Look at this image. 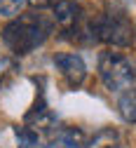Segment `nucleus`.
I'll return each mask as SVG.
<instances>
[{"label":"nucleus","instance_id":"1","mask_svg":"<svg viewBox=\"0 0 136 148\" xmlns=\"http://www.w3.org/2000/svg\"><path fill=\"white\" fill-rule=\"evenodd\" d=\"M54 28V21L45 14H19L3 28V42L19 57L38 49Z\"/></svg>","mask_w":136,"mask_h":148},{"label":"nucleus","instance_id":"2","mask_svg":"<svg viewBox=\"0 0 136 148\" xmlns=\"http://www.w3.org/2000/svg\"><path fill=\"white\" fill-rule=\"evenodd\" d=\"M99 78L106 85V89L124 92V89L134 87L136 68L131 66V61L124 57L122 52L106 49V52L99 54Z\"/></svg>","mask_w":136,"mask_h":148},{"label":"nucleus","instance_id":"3","mask_svg":"<svg viewBox=\"0 0 136 148\" xmlns=\"http://www.w3.org/2000/svg\"><path fill=\"white\" fill-rule=\"evenodd\" d=\"M92 40H99L113 47H127L134 40V26L122 14H106L99 16L94 24H89Z\"/></svg>","mask_w":136,"mask_h":148},{"label":"nucleus","instance_id":"4","mask_svg":"<svg viewBox=\"0 0 136 148\" xmlns=\"http://www.w3.org/2000/svg\"><path fill=\"white\" fill-rule=\"evenodd\" d=\"M52 61H54L56 71L64 75V80L68 82V87H80L85 82L87 66H85L80 54H75V52H59V54H54Z\"/></svg>","mask_w":136,"mask_h":148},{"label":"nucleus","instance_id":"5","mask_svg":"<svg viewBox=\"0 0 136 148\" xmlns=\"http://www.w3.org/2000/svg\"><path fill=\"white\" fill-rule=\"evenodd\" d=\"M24 125L31 127V129H35L40 136H42L45 132H52V129H56V115L47 108V101H45L42 94H40V99L33 103V108L24 115Z\"/></svg>","mask_w":136,"mask_h":148},{"label":"nucleus","instance_id":"6","mask_svg":"<svg viewBox=\"0 0 136 148\" xmlns=\"http://www.w3.org/2000/svg\"><path fill=\"white\" fill-rule=\"evenodd\" d=\"M80 19V7L73 0H56L52 5V21L59 24L61 28H70Z\"/></svg>","mask_w":136,"mask_h":148},{"label":"nucleus","instance_id":"7","mask_svg":"<svg viewBox=\"0 0 136 148\" xmlns=\"http://www.w3.org/2000/svg\"><path fill=\"white\" fill-rule=\"evenodd\" d=\"M47 148H87V136L77 127H61Z\"/></svg>","mask_w":136,"mask_h":148},{"label":"nucleus","instance_id":"8","mask_svg":"<svg viewBox=\"0 0 136 148\" xmlns=\"http://www.w3.org/2000/svg\"><path fill=\"white\" fill-rule=\"evenodd\" d=\"M87 148H122L120 132L115 127H101L99 132H94V136L87 141Z\"/></svg>","mask_w":136,"mask_h":148},{"label":"nucleus","instance_id":"9","mask_svg":"<svg viewBox=\"0 0 136 148\" xmlns=\"http://www.w3.org/2000/svg\"><path fill=\"white\" fill-rule=\"evenodd\" d=\"M120 108V118L129 125H136V87H129L118 101Z\"/></svg>","mask_w":136,"mask_h":148},{"label":"nucleus","instance_id":"10","mask_svg":"<svg viewBox=\"0 0 136 148\" xmlns=\"http://www.w3.org/2000/svg\"><path fill=\"white\" fill-rule=\"evenodd\" d=\"M14 134H16V148H38L40 146V134L35 132V129L21 125V127H16L14 129Z\"/></svg>","mask_w":136,"mask_h":148},{"label":"nucleus","instance_id":"11","mask_svg":"<svg viewBox=\"0 0 136 148\" xmlns=\"http://www.w3.org/2000/svg\"><path fill=\"white\" fill-rule=\"evenodd\" d=\"M28 5V0H0V16L7 19H16Z\"/></svg>","mask_w":136,"mask_h":148},{"label":"nucleus","instance_id":"12","mask_svg":"<svg viewBox=\"0 0 136 148\" xmlns=\"http://www.w3.org/2000/svg\"><path fill=\"white\" fill-rule=\"evenodd\" d=\"M28 3L35 7H49V5H54V0H28Z\"/></svg>","mask_w":136,"mask_h":148}]
</instances>
